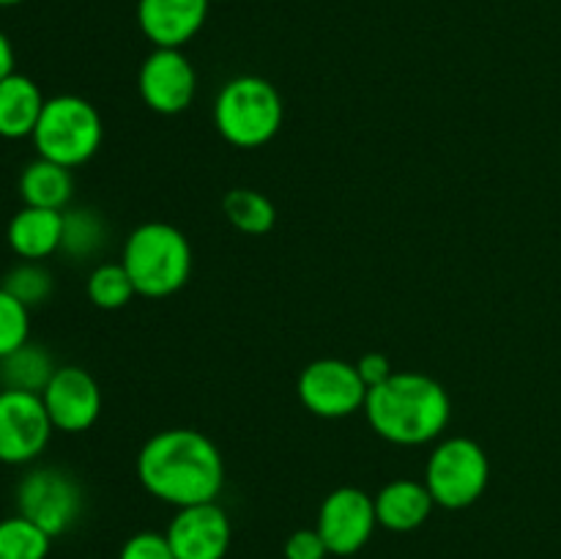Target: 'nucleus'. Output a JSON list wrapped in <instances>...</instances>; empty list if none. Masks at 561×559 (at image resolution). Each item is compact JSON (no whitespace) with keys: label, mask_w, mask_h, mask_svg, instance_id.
Wrapping results in <instances>:
<instances>
[{"label":"nucleus","mask_w":561,"mask_h":559,"mask_svg":"<svg viewBox=\"0 0 561 559\" xmlns=\"http://www.w3.org/2000/svg\"><path fill=\"white\" fill-rule=\"evenodd\" d=\"M137 480L170 507L217 502L225 486V460L217 444L195 427H168L137 453Z\"/></svg>","instance_id":"f257e3e1"},{"label":"nucleus","mask_w":561,"mask_h":559,"mask_svg":"<svg viewBox=\"0 0 561 559\" xmlns=\"http://www.w3.org/2000/svg\"><path fill=\"white\" fill-rule=\"evenodd\" d=\"M365 417L373 431L398 447H422L442 438L453 420V398L427 373L394 370L373 387L365 400Z\"/></svg>","instance_id":"f03ea898"},{"label":"nucleus","mask_w":561,"mask_h":559,"mask_svg":"<svg viewBox=\"0 0 561 559\" xmlns=\"http://www.w3.org/2000/svg\"><path fill=\"white\" fill-rule=\"evenodd\" d=\"M121 263L135 283L137 296L164 299L190 283L195 255L184 230L162 219H151L126 236Z\"/></svg>","instance_id":"7ed1b4c3"},{"label":"nucleus","mask_w":561,"mask_h":559,"mask_svg":"<svg viewBox=\"0 0 561 559\" xmlns=\"http://www.w3.org/2000/svg\"><path fill=\"white\" fill-rule=\"evenodd\" d=\"M283 121V96L266 77H230L214 99V126L233 148H263L279 135Z\"/></svg>","instance_id":"20e7f679"},{"label":"nucleus","mask_w":561,"mask_h":559,"mask_svg":"<svg viewBox=\"0 0 561 559\" xmlns=\"http://www.w3.org/2000/svg\"><path fill=\"white\" fill-rule=\"evenodd\" d=\"M33 148L42 159L75 170L91 162L104 140L99 110L75 93H58L44 102L42 118L33 132Z\"/></svg>","instance_id":"39448f33"},{"label":"nucleus","mask_w":561,"mask_h":559,"mask_svg":"<svg viewBox=\"0 0 561 559\" xmlns=\"http://www.w3.org/2000/svg\"><path fill=\"white\" fill-rule=\"evenodd\" d=\"M422 482L436 507L466 510L482 499L491 482V460L471 436H447L433 444Z\"/></svg>","instance_id":"423d86ee"},{"label":"nucleus","mask_w":561,"mask_h":559,"mask_svg":"<svg viewBox=\"0 0 561 559\" xmlns=\"http://www.w3.org/2000/svg\"><path fill=\"white\" fill-rule=\"evenodd\" d=\"M85 493L77 477L60 466H33L16 482V513L60 537L80 521Z\"/></svg>","instance_id":"0eeeda50"},{"label":"nucleus","mask_w":561,"mask_h":559,"mask_svg":"<svg viewBox=\"0 0 561 559\" xmlns=\"http://www.w3.org/2000/svg\"><path fill=\"white\" fill-rule=\"evenodd\" d=\"M367 392L370 387L359 376L356 362L337 360V356L310 362L296 381L301 406L321 420H343L356 414L365 409Z\"/></svg>","instance_id":"6e6552de"},{"label":"nucleus","mask_w":561,"mask_h":559,"mask_svg":"<svg viewBox=\"0 0 561 559\" xmlns=\"http://www.w3.org/2000/svg\"><path fill=\"white\" fill-rule=\"evenodd\" d=\"M316 529L332 557H354L378 529L376 499L356 486H340L318 507Z\"/></svg>","instance_id":"1a4fd4ad"},{"label":"nucleus","mask_w":561,"mask_h":559,"mask_svg":"<svg viewBox=\"0 0 561 559\" xmlns=\"http://www.w3.org/2000/svg\"><path fill=\"white\" fill-rule=\"evenodd\" d=\"M53 431L42 395L0 389V464H33L47 449Z\"/></svg>","instance_id":"9d476101"},{"label":"nucleus","mask_w":561,"mask_h":559,"mask_svg":"<svg viewBox=\"0 0 561 559\" xmlns=\"http://www.w3.org/2000/svg\"><path fill=\"white\" fill-rule=\"evenodd\" d=\"M137 91L142 104L159 115H179L190 110L197 96L195 64L184 49L153 47L137 71Z\"/></svg>","instance_id":"9b49d317"},{"label":"nucleus","mask_w":561,"mask_h":559,"mask_svg":"<svg viewBox=\"0 0 561 559\" xmlns=\"http://www.w3.org/2000/svg\"><path fill=\"white\" fill-rule=\"evenodd\" d=\"M42 400L49 422L60 433H85L102 414V389L96 378L77 365H58Z\"/></svg>","instance_id":"f8f14e48"},{"label":"nucleus","mask_w":561,"mask_h":559,"mask_svg":"<svg viewBox=\"0 0 561 559\" xmlns=\"http://www.w3.org/2000/svg\"><path fill=\"white\" fill-rule=\"evenodd\" d=\"M164 535L175 559H225L233 540V524L217 502H203L175 510Z\"/></svg>","instance_id":"ddd939ff"},{"label":"nucleus","mask_w":561,"mask_h":559,"mask_svg":"<svg viewBox=\"0 0 561 559\" xmlns=\"http://www.w3.org/2000/svg\"><path fill=\"white\" fill-rule=\"evenodd\" d=\"M208 0H137V25L153 47L181 49L201 33Z\"/></svg>","instance_id":"4468645a"},{"label":"nucleus","mask_w":561,"mask_h":559,"mask_svg":"<svg viewBox=\"0 0 561 559\" xmlns=\"http://www.w3.org/2000/svg\"><path fill=\"white\" fill-rule=\"evenodd\" d=\"M373 499H376L378 526H383L387 532H398V535L420 529L436 507L425 482L411 480V477L387 482Z\"/></svg>","instance_id":"2eb2a0df"},{"label":"nucleus","mask_w":561,"mask_h":559,"mask_svg":"<svg viewBox=\"0 0 561 559\" xmlns=\"http://www.w3.org/2000/svg\"><path fill=\"white\" fill-rule=\"evenodd\" d=\"M60 236H64V212L53 208L22 206L5 228V241L22 261H44L60 252Z\"/></svg>","instance_id":"dca6fc26"},{"label":"nucleus","mask_w":561,"mask_h":559,"mask_svg":"<svg viewBox=\"0 0 561 559\" xmlns=\"http://www.w3.org/2000/svg\"><path fill=\"white\" fill-rule=\"evenodd\" d=\"M44 102L47 99H44L38 82L20 71H11L5 80H0V137L3 140L33 137Z\"/></svg>","instance_id":"f3484780"},{"label":"nucleus","mask_w":561,"mask_h":559,"mask_svg":"<svg viewBox=\"0 0 561 559\" xmlns=\"http://www.w3.org/2000/svg\"><path fill=\"white\" fill-rule=\"evenodd\" d=\"M20 197L25 206L64 212L75 197V175L69 168L36 157L20 173Z\"/></svg>","instance_id":"a211bd4d"},{"label":"nucleus","mask_w":561,"mask_h":559,"mask_svg":"<svg viewBox=\"0 0 561 559\" xmlns=\"http://www.w3.org/2000/svg\"><path fill=\"white\" fill-rule=\"evenodd\" d=\"M55 370H58V365H55L53 354L44 345L27 340L25 345L0 360V389L42 395Z\"/></svg>","instance_id":"6ab92c4d"},{"label":"nucleus","mask_w":561,"mask_h":559,"mask_svg":"<svg viewBox=\"0 0 561 559\" xmlns=\"http://www.w3.org/2000/svg\"><path fill=\"white\" fill-rule=\"evenodd\" d=\"M110 225L102 212L91 206L64 208V236H60V252L69 261H91L107 247Z\"/></svg>","instance_id":"aec40b11"},{"label":"nucleus","mask_w":561,"mask_h":559,"mask_svg":"<svg viewBox=\"0 0 561 559\" xmlns=\"http://www.w3.org/2000/svg\"><path fill=\"white\" fill-rule=\"evenodd\" d=\"M222 214L236 230L247 236H266L277 225V208L263 192L236 186L222 197Z\"/></svg>","instance_id":"412c9836"},{"label":"nucleus","mask_w":561,"mask_h":559,"mask_svg":"<svg viewBox=\"0 0 561 559\" xmlns=\"http://www.w3.org/2000/svg\"><path fill=\"white\" fill-rule=\"evenodd\" d=\"M85 294L99 310H121L137 296L135 283L121 261H104L91 269L85 280Z\"/></svg>","instance_id":"4be33fe9"},{"label":"nucleus","mask_w":561,"mask_h":559,"mask_svg":"<svg viewBox=\"0 0 561 559\" xmlns=\"http://www.w3.org/2000/svg\"><path fill=\"white\" fill-rule=\"evenodd\" d=\"M53 537L27 521L25 515H9L0 521V559H47Z\"/></svg>","instance_id":"5701e85b"},{"label":"nucleus","mask_w":561,"mask_h":559,"mask_svg":"<svg viewBox=\"0 0 561 559\" xmlns=\"http://www.w3.org/2000/svg\"><path fill=\"white\" fill-rule=\"evenodd\" d=\"M0 288H5L11 296H16L22 305L33 310V307L44 305L53 296L55 277L42 261H22L5 272Z\"/></svg>","instance_id":"b1692460"},{"label":"nucleus","mask_w":561,"mask_h":559,"mask_svg":"<svg viewBox=\"0 0 561 559\" xmlns=\"http://www.w3.org/2000/svg\"><path fill=\"white\" fill-rule=\"evenodd\" d=\"M31 340V307L0 288V360Z\"/></svg>","instance_id":"393cba45"},{"label":"nucleus","mask_w":561,"mask_h":559,"mask_svg":"<svg viewBox=\"0 0 561 559\" xmlns=\"http://www.w3.org/2000/svg\"><path fill=\"white\" fill-rule=\"evenodd\" d=\"M118 559H175V554L164 532L142 529L126 537L118 551Z\"/></svg>","instance_id":"a878e982"},{"label":"nucleus","mask_w":561,"mask_h":559,"mask_svg":"<svg viewBox=\"0 0 561 559\" xmlns=\"http://www.w3.org/2000/svg\"><path fill=\"white\" fill-rule=\"evenodd\" d=\"M285 559H327L329 548L323 543L321 532L312 526V529H296L294 535L285 540L283 548Z\"/></svg>","instance_id":"bb28decb"},{"label":"nucleus","mask_w":561,"mask_h":559,"mask_svg":"<svg viewBox=\"0 0 561 559\" xmlns=\"http://www.w3.org/2000/svg\"><path fill=\"white\" fill-rule=\"evenodd\" d=\"M356 367H359V376L365 378V384L370 389L387 381V378L394 373L392 362H389L387 354H381V351H370V354H365L359 362H356Z\"/></svg>","instance_id":"cd10ccee"},{"label":"nucleus","mask_w":561,"mask_h":559,"mask_svg":"<svg viewBox=\"0 0 561 559\" xmlns=\"http://www.w3.org/2000/svg\"><path fill=\"white\" fill-rule=\"evenodd\" d=\"M11 71H14V47H11L9 36L0 31V80H5Z\"/></svg>","instance_id":"c85d7f7f"},{"label":"nucleus","mask_w":561,"mask_h":559,"mask_svg":"<svg viewBox=\"0 0 561 559\" xmlns=\"http://www.w3.org/2000/svg\"><path fill=\"white\" fill-rule=\"evenodd\" d=\"M16 3H22V0H0V5H16Z\"/></svg>","instance_id":"c756f323"}]
</instances>
